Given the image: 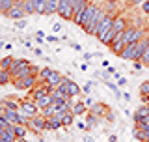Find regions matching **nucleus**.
<instances>
[{
	"label": "nucleus",
	"instance_id": "nucleus-37",
	"mask_svg": "<svg viewBox=\"0 0 149 142\" xmlns=\"http://www.w3.org/2000/svg\"><path fill=\"white\" fill-rule=\"evenodd\" d=\"M91 86H93V84H91V82H88L86 86H84V93H90V92H91Z\"/></svg>",
	"mask_w": 149,
	"mask_h": 142
},
{
	"label": "nucleus",
	"instance_id": "nucleus-21",
	"mask_svg": "<svg viewBox=\"0 0 149 142\" xmlns=\"http://www.w3.org/2000/svg\"><path fill=\"white\" fill-rule=\"evenodd\" d=\"M78 93H82L80 86H78L77 82H73V80H69V84H67V96L69 97H77Z\"/></svg>",
	"mask_w": 149,
	"mask_h": 142
},
{
	"label": "nucleus",
	"instance_id": "nucleus-7",
	"mask_svg": "<svg viewBox=\"0 0 149 142\" xmlns=\"http://www.w3.org/2000/svg\"><path fill=\"white\" fill-rule=\"evenodd\" d=\"M58 15L65 19V21H73V6L69 4V0H58Z\"/></svg>",
	"mask_w": 149,
	"mask_h": 142
},
{
	"label": "nucleus",
	"instance_id": "nucleus-31",
	"mask_svg": "<svg viewBox=\"0 0 149 142\" xmlns=\"http://www.w3.org/2000/svg\"><path fill=\"white\" fill-rule=\"evenodd\" d=\"M28 122H30V116H26L24 112L19 110V112H17V124H21V125H28Z\"/></svg>",
	"mask_w": 149,
	"mask_h": 142
},
{
	"label": "nucleus",
	"instance_id": "nucleus-41",
	"mask_svg": "<svg viewBox=\"0 0 149 142\" xmlns=\"http://www.w3.org/2000/svg\"><path fill=\"white\" fill-rule=\"evenodd\" d=\"M6 13V9H4V0H0V15H4Z\"/></svg>",
	"mask_w": 149,
	"mask_h": 142
},
{
	"label": "nucleus",
	"instance_id": "nucleus-8",
	"mask_svg": "<svg viewBox=\"0 0 149 142\" xmlns=\"http://www.w3.org/2000/svg\"><path fill=\"white\" fill-rule=\"evenodd\" d=\"M99 11V4H95V2H90V6L86 8V11H84V15H82V21H80V28H86L88 25H90V21L93 17H95V13Z\"/></svg>",
	"mask_w": 149,
	"mask_h": 142
},
{
	"label": "nucleus",
	"instance_id": "nucleus-49",
	"mask_svg": "<svg viewBox=\"0 0 149 142\" xmlns=\"http://www.w3.org/2000/svg\"><path fill=\"white\" fill-rule=\"evenodd\" d=\"M0 142H11V140H8V138H4V136H0Z\"/></svg>",
	"mask_w": 149,
	"mask_h": 142
},
{
	"label": "nucleus",
	"instance_id": "nucleus-44",
	"mask_svg": "<svg viewBox=\"0 0 149 142\" xmlns=\"http://www.w3.org/2000/svg\"><path fill=\"white\" fill-rule=\"evenodd\" d=\"M106 71H108L110 75H116V71H114V67H106Z\"/></svg>",
	"mask_w": 149,
	"mask_h": 142
},
{
	"label": "nucleus",
	"instance_id": "nucleus-43",
	"mask_svg": "<svg viewBox=\"0 0 149 142\" xmlns=\"http://www.w3.org/2000/svg\"><path fill=\"white\" fill-rule=\"evenodd\" d=\"M110 142H118V136H116V135H110Z\"/></svg>",
	"mask_w": 149,
	"mask_h": 142
},
{
	"label": "nucleus",
	"instance_id": "nucleus-18",
	"mask_svg": "<svg viewBox=\"0 0 149 142\" xmlns=\"http://www.w3.org/2000/svg\"><path fill=\"white\" fill-rule=\"evenodd\" d=\"M71 112H73L74 116H82V114H86V112H88V105H86V103L77 101L74 105H71Z\"/></svg>",
	"mask_w": 149,
	"mask_h": 142
},
{
	"label": "nucleus",
	"instance_id": "nucleus-19",
	"mask_svg": "<svg viewBox=\"0 0 149 142\" xmlns=\"http://www.w3.org/2000/svg\"><path fill=\"white\" fill-rule=\"evenodd\" d=\"M36 103H37V107H39V110H43V108L50 107L54 101H52V96H50V93H47V96L39 97V99H36Z\"/></svg>",
	"mask_w": 149,
	"mask_h": 142
},
{
	"label": "nucleus",
	"instance_id": "nucleus-28",
	"mask_svg": "<svg viewBox=\"0 0 149 142\" xmlns=\"http://www.w3.org/2000/svg\"><path fill=\"white\" fill-rule=\"evenodd\" d=\"M73 122H74V114H73L71 110H69V112H65V114H62V124H63V127L73 125Z\"/></svg>",
	"mask_w": 149,
	"mask_h": 142
},
{
	"label": "nucleus",
	"instance_id": "nucleus-45",
	"mask_svg": "<svg viewBox=\"0 0 149 142\" xmlns=\"http://www.w3.org/2000/svg\"><path fill=\"white\" fill-rule=\"evenodd\" d=\"M69 4H71V6L74 8V6H77V4H78V0H69Z\"/></svg>",
	"mask_w": 149,
	"mask_h": 142
},
{
	"label": "nucleus",
	"instance_id": "nucleus-48",
	"mask_svg": "<svg viewBox=\"0 0 149 142\" xmlns=\"http://www.w3.org/2000/svg\"><path fill=\"white\" fill-rule=\"evenodd\" d=\"M0 120H4V108H0Z\"/></svg>",
	"mask_w": 149,
	"mask_h": 142
},
{
	"label": "nucleus",
	"instance_id": "nucleus-36",
	"mask_svg": "<svg viewBox=\"0 0 149 142\" xmlns=\"http://www.w3.org/2000/svg\"><path fill=\"white\" fill-rule=\"evenodd\" d=\"M114 77H116V79H118V86H125V84H127V79H123V77H121V75H119V73H116V75H114Z\"/></svg>",
	"mask_w": 149,
	"mask_h": 142
},
{
	"label": "nucleus",
	"instance_id": "nucleus-42",
	"mask_svg": "<svg viewBox=\"0 0 149 142\" xmlns=\"http://www.w3.org/2000/svg\"><path fill=\"white\" fill-rule=\"evenodd\" d=\"M142 65H143L142 62H134V69H136V71H138V69H142Z\"/></svg>",
	"mask_w": 149,
	"mask_h": 142
},
{
	"label": "nucleus",
	"instance_id": "nucleus-11",
	"mask_svg": "<svg viewBox=\"0 0 149 142\" xmlns=\"http://www.w3.org/2000/svg\"><path fill=\"white\" fill-rule=\"evenodd\" d=\"M4 17H8V19H15V21H21L22 17H26V11L22 9V6H19V4H15L9 11L6 13Z\"/></svg>",
	"mask_w": 149,
	"mask_h": 142
},
{
	"label": "nucleus",
	"instance_id": "nucleus-24",
	"mask_svg": "<svg viewBox=\"0 0 149 142\" xmlns=\"http://www.w3.org/2000/svg\"><path fill=\"white\" fill-rule=\"evenodd\" d=\"M34 8L37 15H45V9H47V0H34Z\"/></svg>",
	"mask_w": 149,
	"mask_h": 142
},
{
	"label": "nucleus",
	"instance_id": "nucleus-17",
	"mask_svg": "<svg viewBox=\"0 0 149 142\" xmlns=\"http://www.w3.org/2000/svg\"><path fill=\"white\" fill-rule=\"evenodd\" d=\"M147 116H149V105H142L134 112V122H142V120H146Z\"/></svg>",
	"mask_w": 149,
	"mask_h": 142
},
{
	"label": "nucleus",
	"instance_id": "nucleus-16",
	"mask_svg": "<svg viewBox=\"0 0 149 142\" xmlns=\"http://www.w3.org/2000/svg\"><path fill=\"white\" fill-rule=\"evenodd\" d=\"M88 110L91 112V114H95V116H104L106 114V110H108V107L106 105H102V103H93V105L88 107Z\"/></svg>",
	"mask_w": 149,
	"mask_h": 142
},
{
	"label": "nucleus",
	"instance_id": "nucleus-1",
	"mask_svg": "<svg viewBox=\"0 0 149 142\" xmlns=\"http://www.w3.org/2000/svg\"><path fill=\"white\" fill-rule=\"evenodd\" d=\"M146 36V30L143 28H138L136 25H129L123 32V43L130 45V43H138L142 37Z\"/></svg>",
	"mask_w": 149,
	"mask_h": 142
},
{
	"label": "nucleus",
	"instance_id": "nucleus-14",
	"mask_svg": "<svg viewBox=\"0 0 149 142\" xmlns=\"http://www.w3.org/2000/svg\"><path fill=\"white\" fill-rule=\"evenodd\" d=\"M63 79H65V77H63L62 73H60V71H54V69H52V73L49 75V79H47L45 82H47V84L50 86V90H52V88H56V86H58V84L62 82Z\"/></svg>",
	"mask_w": 149,
	"mask_h": 142
},
{
	"label": "nucleus",
	"instance_id": "nucleus-5",
	"mask_svg": "<svg viewBox=\"0 0 149 142\" xmlns=\"http://www.w3.org/2000/svg\"><path fill=\"white\" fill-rule=\"evenodd\" d=\"M104 15H106V9H104V8H99V11H97V13H95V17H93L91 21H90V25L84 28V32H86V34H90V36H95L97 26L101 25V21L104 19Z\"/></svg>",
	"mask_w": 149,
	"mask_h": 142
},
{
	"label": "nucleus",
	"instance_id": "nucleus-50",
	"mask_svg": "<svg viewBox=\"0 0 149 142\" xmlns=\"http://www.w3.org/2000/svg\"><path fill=\"white\" fill-rule=\"evenodd\" d=\"M22 2H24V0H15V4H19V6H22Z\"/></svg>",
	"mask_w": 149,
	"mask_h": 142
},
{
	"label": "nucleus",
	"instance_id": "nucleus-6",
	"mask_svg": "<svg viewBox=\"0 0 149 142\" xmlns=\"http://www.w3.org/2000/svg\"><path fill=\"white\" fill-rule=\"evenodd\" d=\"M19 110L21 112H24L26 116H36V114H39V107H37V103L34 101V99H30V97H26L24 101H21V107H19Z\"/></svg>",
	"mask_w": 149,
	"mask_h": 142
},
{
	"label": "nucleus",
	"instance_id": "nucleus-27",
	"mask_svg": "<svg viewBox=\"0 0 149 142\" xmlns=\"http://www.w3.org/2000/svg\"><path fill=\"white\" fill-rule=\"evenodd\" d=\"M132 135H134V138L140 140V142H147V131H142V129H138V127H134Z\"/></svg>",
	"mask_w": 149,
	"mask_h": 142
},
{
	"label": "nucleus",
	"instance_id": "nucleus-4",
	"mask_svg": "<svg viewBox=\"0 0 149 142\" xmlns=\"http://www.w3.org/2000/svg\"><path fill=\"white\" fill-rule=\"evenodd\" d=\"M28 129H32L34 133H43V131L47 129V118L41 114H36L30 118V122H28Z\"/></svg>",
	"mask_w": 149,
	"mask_h": 142
},
{
	"label": "nucleus",
	"instance_id": "nucleus-12",
	"mask_svg": "<svg viewBox=\"0 0 149 142\" xmlns=\"http://www.w3.org/2000/svg\"><path fill=\"white\" fill-rule=\"evenodd\" d=\"M60 127H63V124H62V116L54 114V116L47 118V131H58Z\"/></svg>",
	"mask_w": 149,
	"mask_h": 142
},
{
	"label": "nucleus",
	"instance_id": "nucleus-32",
	"mask_svg": "<svg viewBox=\"0 0 149 142\" xmlns=\"http://www.w3.org/2000/svg\"><path fill=\"white\" fill-rule=\"evenodd\" d=\"M41 114H43L45 118H50V116H54V114H56V110H54V103H52L50 107L43 108V110H41Z\"/></svg>",
	"mask_w": 149,
	"mask_h": 142
},
{
	"label": "nucleus",
	"instance_id": "nucleus-22",
	"mask_svg": "<svg viewBox=\"0 0 149 142\" xmlns=\"http://www.w3.org/2000/svg\"><path fill=\"white\" fill-rule=\"evenodd\" d=\"M101 122V118L99 116H95V114H91V112H88V116H86V129H93L97 124Z\"/></svg>",
	"mask_w": 149,
	"mask_h": 142
},
{
	"label": "nucleus",
	"instance_id": "nucleus-30",
	"mask_svg": "<svg viewBox=\"0 0 149 142\" xmlns=\"http://www.w3.org/2000/svg\"><path fill=\"white\" fill-rule=\"evenodd\" d=\"M19 107H21V101H17V99H13V97H8V99H6V108L19 110Z\"/></svg>",
	"mask_w": 149,
	"mask_h": 142
},
{
	"label": "nucleus",
	"instance_id": "nucleus-25",
	"mask_svg": "<svg viewBox=\"0 0 149 142\" xmlns=\"http://www.w3.org/2000/svg\"><path fill=\"white\" fill-rule=\"evenodd\" d=\"M13 129H15V135H17V138H24V136H26V131H28V125L13 124Z\"/></svg>",
	"mask_w": 149,
	"mask_h": 142
},
{
	"label": "nucleus",
	"instance_id": "nucleus-38",
	"mask_svg": "<svg viewBox=\"0 0 149 142\" xmlns=\"http://www.w3.org/2000/svg\"><path fill=\"white\" fill-rule=\"evenodd\" d=\"M104 116H106V120H108V122H114V114H112L110 110H106V114H104Z\"/></svg>",
	"mask_w": 149,
	"mask_h": 142
},
{
	"label": "nucleus",
	"instance_id": "nucleus-9",
	"mask_svg": "<svg viewBox=\"0 0 149 142\" xmlns=\"http://www.w3.org/2000/svg\"><path fill=\"white\" fill-rule=\"evenodd\" d=\"M90 6V0H78V4L73 8V11H74V15H73V22L77 26H80V21H82V15H84V11H86V8Z\"/></svg>",
	"mask_w": 149,
	"mask_h": 142
},
{
	"label": "nucleus",
	"instance_id": "nucleus-51",
	"mask_svg": "<svg viewBox=\"0 0 149 142\" xmlns=\"http://www.w3.org/2000/svg\"><path fill=\"white\" fill-rule=\"evenodd\" d=\"M4 47H6V45H4V43H2V41H0V49H4Z\"/></svg>",
	"mask_w": 149,
	"mask_h": 142
},
{
	"label": "nucleus",
	"instance_id": "nucleus-13",
	"mask_svg": "<svg viewBox=\"0 0 149 142\" xmlns=\"http://www.w3.org/2000/svg\"><path fill=\"white\" fill-rule=\"evenodd\" d=\"M134 53H136V43H130V45H125L123 51H121V58L123 60H129V62H134Z\"/></svg>",
	"mask_w": 149,
	"mask_h": 142
},
{
	"label": "nucleus",
	"instance_id": "nucleus-47",
	"mask_svg": "<svg viewBox=\"0 0 149 142\" xmlns=\"http://www.w3.org/2000/svg\"><path fill=\"white\" fill-rule=\"evenodd\" d=\"M104 4H112V2H118V0H102Z\"/></svg>",
	"mask_w": 149,
	"mask_h": 142
},
{
	"label": "nucleus",
	"instance_id": "nucleus-40",
	"mask_svg": "<svg viewBox=\"0 0 149 142\" xmlns=\"http://www.w3.org/2000/svg\"><path fill=\"white\" fill-rule=\"evenodd\" d=\"M142 2H143V0H129L130 6H136V4H142Z\"/></svg>",
	"mask_w": 149,
	"mask_h": 142
},
{
	"label": "nucleus",
	"instance_id": "nucleus-10",
	"mask_svg": "<svg viewBox=\"0 0 149 142\" xmlns=\"http://www.w3.org/2000/svg\"><path fill=\"white\" fill-rule=\"evenodd\" d=\"M147 47H149V36H143L142 39L136 43V53H134V62H140L142 60V56L143 53L147 51Z\"/></svg>",
	"mask_w": 149,
	"mask_h": 142
},
{
	"label": "nucleus",
	"instance_id": "nucleus-15",
	"mask_svg": "<svg viewBox=\"0 0 149 142\" xmlns=\"http://www.w3.org/2000/svg\"><path fill=\"white\" fill-rule=\"evenodd\" d=\"M123 47H125V43H123V34H118L116 36V39L112 41V45H110V51L114 54H121V51H123Z\"/></svg>",
	"mask_w": 149,
	"mask_h": 142
},
{
	"label": "nucleus",
	"instance_id": "nucleus-23",
	"mask_svg": "<svg viewBox=\"0 0 149 142\" xmlns=\"http://www.w3.org/2000/svg\"><path fill=\"white\" fill-rule=\"evenodd\" d=\"M13 80L11 77V71H6V69H0V86H6Z\"/></svg>",
	"mask_w": 149,
	"mask_h": 142
},
{
	"label": "nucleus",
	"instance_id": "nucleus-26",
	"mask_svg": "<svg viewBox=\"0 0 149 142\" xmlns=\"http://www.w3.org/2000/svg\"><path fill=\"white\" fill-rule=\"evenodd\" d=\"M13 56H6V58H0V69H6V71H9L11 69V65H13Z\"/></svg>",
	"mask_w": 149,
	"mask_h": 142
},
{
	"label": "nucleus",
	"instance_id": "nucleus-3",
	"mask_svg": "<svg viewBox=\"0 0 149 142\" xmlns=\"http://www.w3.org/2000/svg\"><path fill=\"white\" fill-rule=\"evenodd\" d=\"M11 82L15 84L17 90H32L39 82V79H37L36 75H28V77H22V79H13Z\"/></svg>",
	"mask_w": 149,
	"mask_h": 142
},
{
	"label": "nucleus",
	"instance_id": "nucleus-33",
	"mask_svg": "<svg viewBox=\"0 0 149 142\" xmlns=\"http://www.w3.org/2000/svg\"><path fill=\"white\" fill-rule=\"evenodd\" d=\"M147 93H149V80L140 84V96H147Z\"/></svg>",
	"mask_w": 149,
	"mask_h": 142
},
{
	"label": "nucleus",
	"instance_id": "nucleus-2",
	"mask_svg": "<svg viewBox=\"0 0 149 142\" xmlns=\"http://www.w3.org/2000/svg\"><path fill=\"white\" fill-rule=\"evenodd\" d=\"M114 19H116V15H114V13H108V11H106L104 19L101 21V25L97 26V32H95V37H97L99 41H101L102 37L106 36V32H108L110 28H112V25H114Z\"/></svg>",
	"mask_w": 149,
	"mask_h": 142
},
{
	"label": "nucleus",
	"instance_id": "nucleus-29",
	"mask_svg": "<svg viewBox=\"0 0 149 142\" xmlns=\"http://www.w3.org/2000/svg\"><path fill=\"white\" fill-rule=\"evenodd\" d=\"M22 9L26 11V15H32V13H36L34 0H24V2H22Z\"/></svg>",
	"mask_w": 149,
	"mask_h": 142
},
{
	"label": "nucleus",
	"instance_id": "nucleus-35",
	"mask_svg": "<svg viewBox=\"0 0 149 142\" xmlns=\"http://www.w3.org/2000/svg\"><path fill=\"white\" fill-rule=\"evenodd\" d=\"M143 65H149V47H147V51L143 53V56H142V60H140Z\"/></svg>",
	"mask_w": 149,
	"mask_h": 142
},
{
	"label": "nucleus",
	"instance_id": "nucleus-34",
	"mask_svg": "<svg viewBox=\"0 0 149 142\" xmlns=\"http://www.w3.org/2000/svg\"><path fill=\"white\" fill-rule=\"evenodd\" d=\"M140 6H142V11L146 13V15L149 17V0H143L142 4H140Z\"/></svg>",
	"mask_w": 149,
	"mask_h": 142
},
{
	"label": "nucleus",
	"instance_id": "nucleus-52",
	"mask_svg": "<svg viewBox=\"0 0 149 142\" xmlns=\"http://www.w3.org/2000/svg\"><path fill=\"white\" fill-rule=\"evenodd\" d=\"M17 142H26V140H24V138H19V140H17Z\"/></svg>",
	"mask_w": 149,
	"mask_h": 142
},
{
	"label": "nucleus",
	"instance_id": "nucleus-20",
	"mask_svg": "<svg viewBox=\"0 0 149 142\" xmlns=\"http://www.w3.org/2000/svg\"><path fill=\"white\" fill-rule=\"evenodd\" d=\"M17 112L19 110H11V108H4V120L8 122V124H17Z\"/></svg>",
	"mask_w": 149,
	"mask_h": 142
},
{
	"label": "nucleus",
	"instance_id": "nucleus-39",
	"mask_svg": "<svg viewBox=\"0 0 149 142\" xmlns=\"http://www.w3.org/2000/svg\"><path fill=\"white\" fill-rule=\"evenodd\" d=\"M24 26H26V21H22V19L17 21V28H24Z\"/></svg>",
	"mask_w": 149,
	"mask_h": 142
},
{
	"label": "nucleus",
	"instance_id": "nucleus-46",
	"mask_svg": "<svg viewBox=\"0 0 149 142\" xmlns=\"http://www.w3.org/2000/svg\"><path fill=\"white\" fill-rule=\"evenodd\" d=\"M84 142H93V138L91 136H84Z\"/></svg>",
	"mask_w": 149,
	"mask_h": 142
}]
</instances>
